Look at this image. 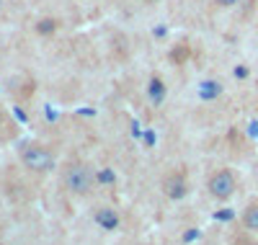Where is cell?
I'll list each match as a JSON object with an SVG mask.
<instances>
[{"label": "cell", "mask_w": 258, "mask_h": 245, "mask_svg": "<svg viewBox=\"0 0 258 245\" xmlns=\"http://www.w3.org/2000/svg\"><path fill=\"white\" fill-rule=\"evenodd\" d=\"M96 175L85 163H70L68 170H64V186H68L73 194H88L93 189Z\"/></svg>", "instance_id": "obj_1"}, {"label": "cell", "mask_w": 258, "mask_h": 245, "mask_svg": "<svg viewBox=\"0 0 258 245\" xmlns=\"http://www.w3.org/2000/svg\"><path fill=\"white\" fill-rule=\"evenodd\" d=\"M21 160H24L26 168L36 170V173H44V170H52L54 168V158L52 152L39 147V145H31V147H24V152H21Z\"/></svg>", "instance_id": "obj_2"}, {"label": "cell", "mask_w": 258, "mask_h": 245, "mask_svg": "<svg viewBox=\"0 0 258 245\" xmlns=\"http://www.w3.org/2000/svg\"><path fill=\"white\" fill-rule=\"evenodd\" d=\"M209 194L214 199H230L235 194V175L230 170H217L209 178Z\"/></svg>", "instance_id": "obj_3"}, {"label": "cell", "mask_w": 258, "mask_h": 245, "mask_svg": "<svg viewBox=\"0 0 258 245\" xmlns=\"http://www.w3.org/2000/svg\"><path fill=\"white\" fill-rule=\"evenodd\" d=\"M96 225L103 227V230H116L119 227V214L109 207H103V209L96 212Z\"/></svg>", "instance_id": "obj_4"}, {"label": "cell", "mask_w": 258, "mask_h": 245, "mask_svg": "<svg viewBox=\"0 0 258 245\" xmlns=\"http://www.w3.org/2000/svg\"><path fill=\"white\" fill-rule=\"evenodd\" d=\"M165 194L170 199H183L186 196V181L181 175H170L168 181H165Z\"/></svg>", "instance_id": "obj_5"}, {"label": "cell", "mask_w": 258, "mask_h": 245, "mask_svg": "<svg viewBox=\"0 0 258 245\" xmlns=\"http://www.w3.org/2000/svg\"><path fill=\"white\" fill-rule=\"evenodd\" d=\"M217 96H222V85L217 80H204L199 83V98L202 101H214Z\"/></svg>", "instance_id": "obj_6"}, {"label": "cell", "mask_w": 258, "mask_h": 245, "mask_svg": "<svg viewBox=\"0 0 258 245\" xmlns=\"http://www.w3.org/2000/svg\"><path fill=\"white\" fill-rule=\"evenodd\" d=\"M147 96H150V101H153L155 106H160L165 101V83L160 78H153L150 85H147Z\"/></svg>", "instance_id": "obj_7"}, {"label": "cell", "mask_w": 258, "mask_h": 245, "mask_svg": "<svg viewBox=\"0 0 258 245\" xmlns=\"http://www.w3.org/2000/svg\"><path fill=\"white\" fill-rule=\"evenodd\" d=\"M243 225H245L248 230H258V204H253V207L245 209V214H243Z\"/></svg>", "instance_id": "obj_8"}, {"label": "cell", "mask_w": 258, "mask_h": 245, "mask_svg": "<svg viewBox=\"0 0 258 245\" xmlns=\"http://www.w3.org/2000/svg\"><path fill=\"white\" fill-rule=\"evenodd\" d=\"M96 181L103 183V186H114V183H116V173H114L111 168H101V170L96 173Z\"/></svg>", "instance_id": "obj_9"}, {"label": "cell", "mask_w": 258, "mask_h": 245, "mask_svg": "<svg viewBox=\"0 0 258 245\" xmlns=\"http://www.w3.org/2000/svg\"><path fill=\"white\" fill-rule=\"evenodd\" d=\"M54 29H57V24L52 18H41L39 24H36V31L41 34V36H49V34H54Z\"/></svg>", "instance_id": "obj_10"}, {"label": "cell", "mask_w": 258, "mask_h": 245, "mask_svg": "<svg viewBox=\"0 0 258 245\" xmlns=\"http://www.w3.org/2000/svg\"><path fill=\"white\" fill-rule=\"evenodd\" d=\"M235 217L232 209H220V212H214V219H220V222H230Z\"/></svg>", "instance_id": "obj_11"}, {"label": "cell", "mask_w": 258, "mask_h": 245, "mask_svg": "<svg viewBox=\"0 0 258 245\" xmlns=\"http://www.w3.org/2000/svg\"><path fill=\"white\" fill-rule=\"evenodd\" d=\"M199 235H202V232H199L197 227H188V230L183 232V242H194V240H199Z\"/></svg>", "instance_id": "obj_12"}, {"label": "cell", "mask_w": 258, "mask_h": 245, "mask_svg": "<svg viewBox=\"0 0 258 245\" xmlns=\"http://www.w3.org/2000/svg\"><path fill=\"white\" fill-rule=\"evenodd\" d=\"M235 78H248V68H245V65H240V68H235Z\"/></svg>", "instance_id": "obj_13"}, {"label": "cell", "mask_w": 258, "mask_h": 245, "mask_svg": "<svg viewBox=\"0 0 258 245\" xmlns=\"http://www.w3.org/2000/svg\"><path fill=\"white\" fill-rule=\"evenodd\" d=\"M145 145H155V135H153V132H145Z\"/></svg>", "instance_id": "obj_14"}, {"label": "cell", "mask_w": 258, "mask_h": 245, "mask_svg": "<svg viewBox=\"0 0 258 245\" xmlns=\"http://www.w3.org/2000/svg\"><path fill=\"white\" fill-rule=\"evenodd\" d=\"M235 245H255V242L248 240V237H238V240H235Z\"/></svg>", "instance_id": "obj_15"}, {"label": "cell", "mask_w": 258, "mask_h": 245, "mask_svg": "<svg viewBox=\"0 0 258 245\" xmlns=\"http://www.w3.org/2000/svg\"><path fill=\"white\" fill-rule=\"evenodd\" d=\"M217 3H220V6H225V8H230V6L238 3V0H217Z\"/></svg>", "instance_id": "obj_16"}, {"label": "cell", "mask_w": 258, "mask_h": 245, "mask_svg": "<svg viewBox=\"0 0 258 245\" xmlns=\"http://www.w3.org/2000/svg\"><path fill=\"white\" fill-rule=\"evenodd\" d=\"M250 135L258 137V121H250Z\"/></svg>", "instance_id": "obj_17"}, {"label": "cell", "mask_w": 258, "mask_h": 245, "mask_svg": "<svg viewBox=\"0 0 258 245\" xmlns=\"http://www.w3.org/2000/svg\"><path fill=\"white\" fill-rule=\"evenodd\" d=\"M132 135H135V137H140V135H142V132H140V124H137V121L132 124Z\"/></svg>", "instance_id": "obj_18"}, {"label": "cell", "mask_w": 258, "mask_h": 245, "mask_svg": "<svg viewBox=\"0 0 258 245\" xmlns=\"http://www.w3.org/2000/svg\"><path fill=\"white\" fill-rule=\"evenodd\" d=\"M153 34H155V36H165V26H158Z\"/></svg>", "instance_id": "obj_19"}]
</instances>
